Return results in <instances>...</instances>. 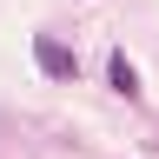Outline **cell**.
Returning a JSON list of instances; mask_svg holds the SVG:
<instances>
[{"instance_id": "7a4b0ae2", "label": "cell", "mask_w": 159, "mask_h": 159, "mask_svg": "<svg viewBox=\"0 0 159 159\" xmlns=\"http://www.w3.org/2000/svg\"><path fill=\"white\" fill-rule=\"evenodd\" d=\"M106 80H113V86L126 93V99L139 93V73H133V60H126V53H113V60H106Z\"/></svg>"}, {"instance_id": "6da1fadb", "label": "cell", "mask_w": 159, "mask_h": 159, "mask_svg": "<svg viewBox=\"0 0 159 159\" xmlns=\"http://www.w3.org/2000/svg\"><path fill=\"white\" fill-rule=\"evenodd\" d=\"M33 60H40V73H47V80H80V53L66 47V40H53V33L33 40Z\"/></svg>"}]
</instances>
